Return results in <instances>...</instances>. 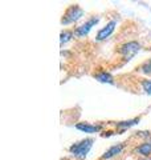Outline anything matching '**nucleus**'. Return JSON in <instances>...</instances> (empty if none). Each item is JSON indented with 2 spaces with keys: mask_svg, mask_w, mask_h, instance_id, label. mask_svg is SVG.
<instances>
[{
  "mask_svg": "<svg viewBox=\"0 0 151 160\" xmlns=\"http://www.w3.org/2000/svg\"><path fill=\"white\" fill-rule=\"evenodd\" d=\"M94 143V140L92 138H88V139H84L81 142L73 144V146H70L69 148V152L73 155V156L78 158V159H85L86 158V155L89 153L90 148H92Z\"/></svg>",
  "mask_w": 151,
  "mask_h": 160,
  "instance_id": "obj_1",
  "label": "nucleus"
},
{
  "mask_svg": "<svg viewBox=\"0 0 151 160\" xmlns=\"http://www.w3.org/2000/svg\"><path fill=\"white\" fill-rule=\"evenodd\" d=\"M139 49H140V44L138 42H127L118 48V53L125 60L129 62V60H131L139 52Z\"/></svg>",
  "mask_w": 151,
  "mask_h": 160,
  "instance_id": "obj_2",
  "label": "nucleus"
},
{
  "mask_svg": "<svg viewBox=\"0 0 151 160\" xmlns=\"http://www.w3.org/2000/svg\"><path fill=\"white\" fill-rule=\"evenodd\" d=\"M82 15H84V11L80 6H70L66 11H65L64 16L61 19V23L65 24V26H66V24H72L74 22H77L78 19H81Z\"/></svg>",
  "mask_w": 151,
  "mask_h": 160,
  "instance_id": "obj_3",
  "label": "nucleus"
},
{
  "mask_svg": "<svg viewBox=\"0 0 151 160\" xmlns=\"http://www.w3.org/2000/svg\"><path fill=\"white\" fill-rule=\"evenodd\" d=\"M98 18H92V19H89L86 23H84L82 26H80V27H77L76 28V31H74V35L76 36H78V38H82V36H86V35L89 33V31L92 29L95 24L98 23Z\"/></svg>",
  "mask_w": 151,
  "mask_h": 160,
  "instance_id": "obj_4",
  "label": "nucleus"
},
{
  "mask_svg": "<svg viewBox=\"0 0 151 160\" xmlns=\"http://www.w3.org/2000/svg\"><path fill=\"white\" fill-rule=\"evenodd\" d=\"M115 26H117V22H115V20H112V22H109L102 29H99L98 33H97V40H98V42H102V40L108 39L110 35L114 32Z\"/></svg>",
  "mask_w": 151,
  "mask_h": 160,
  "instance_id": "obj_5",
  "label": "nucleus"
},
{
  "mask_svg": "<svg viewBox=\"0 0 151 160\" xmlns=\"http://www.w3.org/2000/svg\"><path fill=\"white\" fill-rule=\"evenodd\" d=\"M76 128L80 129V131H82L85 133H95L101 131V128L102 126L101 124H89V123H77L76 124Z\"/></svg>",
  "mask_w": 151,
  "mask_h": 160,
  "instance_id": "obj_6",
  "label": "nucleus"
},
{
  "mask_svg": "<svg viewBox=\"0 0 151 160\" xmlns=\"http://www.w3.org/2000/svg\"><path fill=\"white\" fill-rule=\"evenodd\" d=\"M123 144L121 143V144H115V146H113V147H110L106 152H105L102 156H101V159L102 160H109V159H112V158H114V156H117V155H119L121 152H122V149H123Z\"/></svg>",
  "mask_w": 151,
  "mask_h": 160,
  "instance_id": "obj_7",
  "label": "nucleus"
},
{
  "mask_svg": "<svg viewBox=\"0 0 151 160\" xmlns=\"http://www.w3.org/2000/svg\"><path fill=\"white\" fill-rule=\"evenodd\" d=\"M94 78L97 79L98 82H101V83H108V84H113V83H114L113 76H112V75H110L109 72H105V71L99 72V73H97V75H94Z\"/></svg>",
  "mask_w": 151,
  "mask_h": 160,
  "instance_id": "obj_8",
  "label": "nucleus"
},
{
  "mask_svg": "<svg viewBox=\"0 0 151 160\" xmlns=\"http://www.w3.org/2000/svg\"><path fill=\"white\" fill-rule=\"evenodd\" d=\"M138 153L143 155V156H149V155L151 153V143H143L140 144L139 147H137V149H135Z\"/></svg>",
  "mask_w": 151,
  "mask_h": 160,
  "instance_id": "obj_9",
  "label": "nucleus"
},
{
  "mask_svg": "<svg viewBox=\"0 0 151 160\" xmlns=\"http://www.w3.org/2000/svg\"><path fill=\"white\" fill-rule=\"evenodd\" d=\"M137 123H139V118H135V119H131V120H126V122H118V123H115V126H117L118 128H129V127H131V126H135Z\"/></svg>",
  "mask_w": 151,
  "mask_h": 160,
  "instance_id": "obj_10",
  "label": "nucleus"
},
{
  "mask_svg": "<svg viewBox=\"0 0 151 160\" xmlns=\"http://www.w3.org/2000/svg\"><path fill=\"white\" fill-rule=\"evenodd\" d=\"M139 72H142L144 75H151V59L144 62L142 66L139 67Z\"/></svg>",
  "mask_w": 151,
  "mask_h": 160,
  "instance_id": "obj_11",
  "label": "nucleus"
},
{
  "mask_svg": "<svg viewBox=\"0 0 151 160\" xmlns=\"http://www.w3.org/2000/svg\"><path fill=\"white\" fill-rule=\"evenodd\" d=\"M73 38V32L72 31H68V29H65V31H62L61 32V46H64L65 43H68L70 39Z\"/></svg>",
  "mask_w": 151,
  "mask_h": 160,
  "instance_id": "obj_12",
  "label": "nucleus"
},
{
  "mask_svg": "<svg viewBox=\"0 0 151 160\" xmlns=\"http://www.w3.org/2000/svg\"><path fill=\"white\" fill-rule=\"evenodd\" d=\"M140 86H142L143 91L146 93L151 95V80H142V82H140Z\"/></svg>",
  "mask_w": 151,
  "mask_h": 160,
  "instance_id": "obj_13",
  "label": "nucleus"
},
{
  "mask_svg": "<svg viewBox=\"0 0 151 160\" xmlns=\"http://www.w3.org/2000/svg\"><path fill=\"white\" fill-rule=\"evenodd\" d=\"M142 160H147V159H142Z\"/></svg>",
  "mask_w": 151,
  "mask_h": 160,
  "instance_id": "obj_14",
  "label": "nucleus"
}]
</instances>
